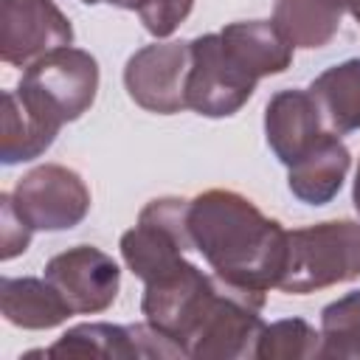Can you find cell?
Returning a JSON list of instances; mask_svg holds the SVG:
<instances>
[{"instance_id":"6da1fadb","label":"cell","mask_w":360,"mask_h":360,"mask_svg":"<svg viewBox=\"0 0 360 360\" xmlns=\"http://www.w3.org/2000/svg\"><path fill=\"white\" fill-rule=\"evenodd\" d=\"M188 233L211 273L228 284L267 292L287 262V228L239 191L208 188L188 200Z\"/></svg>"},{"instance_id":"7a4b0ae2","label":"cell","mask_w":360,"mask_h":360,"mask_svg":"<svg viewBox=\"0 0 360 360\" xmlns=\"http://www.w3.org/2000/svg\"><path fill=\"white\" fill-rule=\"evenodd\" d=\"M354 278H360V222L326 219L287 231L281 292L307 295Z\"/></svg>"},{"instance_id":"3957f363","label":"cell","mask_w":360,"mask_h":360,"mask_svg":"<svg viewBox=\"0 0 360 360\" xmlns=\"http://www.w3.org/2000/svg\"><path fill=\"white\" fill-rule=\"evenodd\" d=\"M222 290L225 281L219 276L205 273L194 262L183 259L169 273L143 284L141 312L152 329H158L166 340L180 349L183 357H188Z\"/></svg>"},{"instance_id":"277c9868","label":"cell","mask_w":360,"mask_h":360,"mask_svg":"<svg viewBox=\"0 0 360 360\" xmlns=\"http://www.w3.org/2000/svg\"><path fill=\"white\" fill-rule=\"evenodd\" d=\"M98 62L82 48H56L31 62L17 84V96L48 124L62 129L79 121L96 101Z\"/></svg>"},{"instance_id":"5b68a950","label":"cell","mask_w":360,"mask_h":360,"mask_svg":"<svg viewBox=\"0 0 360 360\" xmlns=\"http://www.w3.org/2000/svg\"><path fill=\"white\" fill-rule=\"evenodd\" d=\"M186 214L188 200L183 197H155L141 208L138 222L118 242L121 259L135 278L146 284L177 267L194 250Z\"/></svg>"},{"instance_id":"8992f818","label":"cell","mask_w":360,"mask_h":360,"mask_svg":"<svg viewBox=\"0 0 360 360\" xmlns=\"http://www.w3.org/2000/svg\"><path fill=\"white\" fill-rule=\"evenodd\" d=\"M188 45L191 68L186 79V107L202 118H228L239 112L250 101L259 82L228 56L219 31L194 37Z\"/></svg>"},{"instance_id":"52a82bcc","label":"cell","mask_w":360,"mask_h":360,"mask_svg":"<svg viewBox=\"0 0 360 360\" xmlns=\"http://www.w3.org/2000/svg\"><path fill=\"white\" fill-rule=\"evenodd\" d=\"M34 231H70L90 211V188L76 169L42 163L25 172L11 191Z\"/></svg>"},{"instance_id":"ba28073f","label":"cell","mask_w":360,"mask_h":360,"mask_svg":"<svg viewBox=\"0 0 360 360\" xmlns=\"http://www.w3.org/2000/svg\"><path fill=\"white\" fill-rule=\"evenodd\" d=\"M191 68V45L163 39L143 45L124 65L127 96L158 115H174L186 107V79Z\"/></svg>"},{"instance_id":"9c48e42d","label":"cell","mask_w":360,"mask_h":360,"mask_svg":"<svg viewBox=\"0 0 360 360\" xmlns=\"http://www.w3.org/2000/svg\"><path fill=\"white\" fill-rule=\"evenodd\" d=\"M73 45V25L53 0L0 3V59L28 68L39 56Z\"/></svg>"},{"instance_id":"30bf717a","label":"cell","mask_w":360,"mask_h":360,"mask_svg":"<svg viewBox=\"0 0 360 360\" xmlns=\"http://www.w3.org/2000/svg\"><path fill=\"white\" fill-rule=\"evenodd\" d=\"M45 278L59 290L73 315L107 312L121 290V267L93 245H76L48 259Z\"/></svg>"},{"instance_id":"8fae6325","label":"cell","mask_w":360,"mask_h":360,"mask_svg":"<svg viewBox=\"0 0 360 360\" xmlns=\"http://www.w3.org/2000/svg\"><path fill=\"white\" fill-rule=\"evenodd\" d=\"M323 115L309 90H278L264 107V138L278 163L292 166L323 135Z\"/></svg>"},{"instance_id":"7c38bea8","label":"cell","mask_w":360,"mask_h":360,"mask_svg":"<svg viewBox=\"0 0 360 360\" xmlns=\"http://www.w3.org/2000/svg\"><path fill=\"white\" fill-rule=\"evenodd\" d=\"M352 166V152L335 132H323L321 141L292 166H287V186L292 197L304 205H326L332 202Z\"/></svg>"},{"instance_id":"4fadbf2b","label":"cell","mask_w":360,"mask_h":360,"mask_svg":"<svg viewBox=\"0 0 360 360\" xmlns=\"http://www.w3.org/2000/svg\"><path fill=\"white\" fill-rule=\"evenodd\" d=\"M222 48L228 56L250 76H278L292 65V45L284 39V34L276 28L273 20H239L228 22L219 31Z\"/></svg>"},{"instance_id":"5bb4252c","label":"cell","mask_w":360,"mask_h":360,"mask_svg":"<svg viewBox=\"0 0 360 360\" xmlns=\"http://www.w3.org/2000/svg\"><path fill=\"white\" fill-rule=\"evenodd\" d=\"M0 312L20 329H53L62 326L73 309L48 278L3 276L0 278Z\"/></svg>"},{"instance_id":"9a60e30c","label":"cell","mask_w":360,"mask_h":360,"mask_svg":"<svg viewBox=\"0 0 360 360\" xmlns=\"http://www.w3.org/2000/svg\"><path fill=\"white\" fill-rule=\"evenodd\" d=\"M45 357H107V360H132L143 357L138 323L121 326L107 321H90L70 326L53 346L37 352Z\"/></svg>"},{"instance_id":"2e32d148","label":"cell","mask_w":360,"mask_h":360,"mask_svg":"<svg viewBox=\"0 0 360 360\" xmlns=\"http://www.w3.org/2000/svg\"><path fill=\"white\" fill-rule=\"evenodd\" d=\"M309 96L315 98L329 132L335 135L357 132L360 129V59H346L318 73L309 84Z\"/></svg>"},{"instance_id":"e0dca14e","label":"cell","mask_w":360,"mask_h":360,"mask_svg":"<svg viewBox=\"0 0 360 360\" xmlns=\"http://www.w3.org/2000/svg\"><path fill=\"white\" fill-rule=\"evenodd\" d=\"M59 129L39 118L20 96L17 90L3 93V141H0V163L17 166L37 160L51 149Z\"/></svg>"},{"instance_id":"ac0fdd59","label":"cell","mask_w":360,"mask_h":360,"mask_svg":"<svg viewBox=\"0 0 360 360\" xmlns=\"http://www.w3.org/2000/svg\"><path fill=\"white\" fill-rule=\"evenodd\" d=\"M340 8L329 0H276L273 22L292 48H323L340 28Z\"/></svg>"},{"instance_id":"d6986e66","label":"cell","mask_w":360,"mask_h":360,"mask_svg":"<svg viewBox=\"0 0 360 360\" xmlns=\"http://www.w3.org/2000/svg\"><path fill=\"white\" fill-rule=\"evenodd\" d=\"M321 357L360 360V290L321 309Z\"/></svg>"},{"instance_id":"ffe728a7","label":"cell","mask_w":360,"mask_h":360,"mask_svg":"<svg viewBox=\"0 0 360 360\" xmlns=\"http://www.w3.org/2000/svg\"><path fill=\"white\" fill-rule=\"evenodd\" d=\"M309 360L321 357V332H315L312 323L304 318H284L264 323L259 343H256V360Z\"/></svg>"},{"instance_id":"44dd1931","label":"cell","mask_w":360,"mask_h":360,"mask_svg":"<svg viewBox=\"0 0 360 360\" xmlns=\"http://www.w3.org/2000/svg\"><path fill=\"white\" fill-rule=\"evenodd\" d=\"M31 236H34V228L20 214L11 191H3L0 194V259L11 262L14 256L25 253L31 245Z\"/></svg>"},{"instance_id":"7402d4cb","label":"cell","mask_w":360,"mask_h":360,"mask_svg":"<svg viewBox=\"0 0 360 360\" xmlns=\"http://www.w3.org/2000/svg\"><path fill=\"white\" fill-rule=\"evenodd\" d=\"M191 8H194V0H146L138 8V17L155 39H166L186 22Z\"/></svg>"},{"instance_id":"603a6c76","label":"cell","mask_w":360,"mask_h":360,"mask_svg":"<svg viewBox=\"0 0 360 360\" xmlns=\"http://www.w3.org/2000/svg\"><path fill=\"white\" fill-rule=\"evenodd\" d=\"M84 6H98V3H107V6H115V8H127V11H135L146 3V0H82Z\"/></svg>"},{"instance_id":"cb8c5ba5","label":"cell","mask_w":360,"mask_h":360,"mask_svg":"<svg viewBox=\"0 0 360 360\" xmlns=\"http://www.w3.org/2000/svg\"><path fill=\"white\" fill-rule=\"evenodd\" d=\"M352 202H354V211L360 217V163H357V174H354V186H352Z\"/></svg>"},{"instance_id":"d4e9b609","label":"cell","mask_w":360,"mask_h":360,"mask_svg":"<svg viewBox=\"0 0 360 360\" xmlns=\"http://www.w3.org/2000/svg\"><path fill=\"white\" fill-rule=\"evenodd\" d=\"M329 3H332V6H338L340 11H349V6H354L357 0H329Z\"/></svg>"},{"instance_id":"484cf974","label":"cell","mask_w":360,"mask_h":360,"mask_svg":"<svg viewBox=\"0 0 360 360\" xmlns=\"http://www.w3.org/2000/svg\"><path fill=\"white\" fill-rule=\"evenodd\" d=\"M349 14H352V17H354V22H357V25H360V3H357V6H354V8H352V11H349Z\"/></svg>"}]
</instances>
